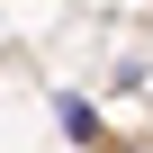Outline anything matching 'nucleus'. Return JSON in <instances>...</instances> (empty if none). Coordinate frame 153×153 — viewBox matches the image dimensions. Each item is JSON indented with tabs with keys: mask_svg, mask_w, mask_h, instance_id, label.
I'll list each match as a JSON object with an SVG mask.
<instances>
[{
	"mask_svg": "<svg viewBox=\"0 0 153 153\" xmlns=\"http://www.w3.org/2000/svg\"><path fill=\"white\" fill-rule=\"evenodd\" d=\"M54 117H63V126H72V135H81V144H90V135H99V108H90V99H72V90H63V99H54Z\"/></svg>",
	"mask_w": 153,
	"mask_h": 153,
	"instance_id": "nucleus-1",
	"label": "nucleus"
}]
</instances>
